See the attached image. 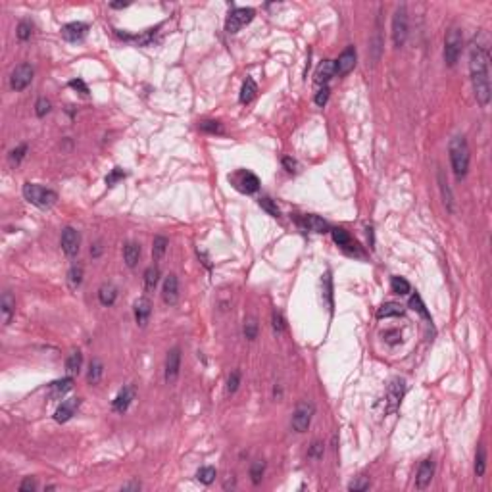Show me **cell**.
Returning <instances> with one entry per match:
<instances>
[{
    "label": "cell",
    "instance_id": "6da1fadb",
    "mask_svg": "<svg viewBox=\"0 0 492 492\" xmlns=\"http://www.w3.org/2000/svg\"><path fill=\"white\" fill-rule=\"evenodd\" d=\"M469 73H471V83H473V93H475L477 102L481 106H488L490 102V56L483 44L473 43L469 52Z\"/></svg>",
    "mask_w": 492,
    "mask_h": 492
},
{
    "label": "cell",
    "instance_id": "7a4b0ae2",
    "mask_svg": "<svg viewBox=\"0 0 492 492\" xmlns=\"http://www.w3.org/2000/svg\"><path fill=\"white\" fill-rule=\"evenodd\" d=\"M448 152H450V164H452V169H454V175L461 179L467 175V169H469V160H471V154H469V147H467L466 137H454L450 140L448 144Z\"/></svg>",
    "mask_w": 492,
    "mask_h": 492
},
{
    "label": "cell",
    "instance_id": "3957f363",
    "mask_svg": "<svg viewBox=\"0 0 492 492\" xmlns=\"http://www.w3.org/2000/svg\"><path fill=\"white\" fill-rule=\"evenodd\" d=\"M23 196H25L27 202H31L33 206L41 208V210L52 208L56 204V200H58V194L52 189L35 185V183H25L23 185Z\"/></svg>",
    "mask_w": 492,
    "mask_h": 492
},
{
    "label": "cell",
    "instance_id": "277c9868",
    "mask_svg": "<svg viewBox=\"0 0 492 492\" xmlns=\"http://www.w3.org/2000/svg\"><path fill=\"white\" fill-rule=\"evenodd\" d=\"M461 46H464V35L458 27H452L446 33V41H444V62H446V66L454 68L458 64Z\"/></svg>",
    "mask_w": 492,
    "mask_h": 492
},
{
    "label": "cell",
    "instance_id": "5b68a950",
    "mask_svg": "<svg viewBox=\"0 0 492 492\" xmlns=\"http://www.w3.org/2000/svg\"><path fill=\"white\" fill-rule=\"evenodd\" d=\"M408 39V10L406 6H398L392 17V43L396 48H402Z\"/></svg>",
    "mask_w": 492,
    "mask_h": 492
},
{
    "label": "cell",
    "instance_id": "8992f818",
    "mask_svg": "<svg viewBox=\"0 0 492 492\" xmlns=\"http://www.w3.org/2000/svg\"><path fill=\"white\" fill-rule=\"evenodd\" d=\"M256 16V12L252 8H235L231 10V14L227 16V21H225V31L227 33H239L242 27L248 25L252 19Z\"/></svg>",
    "mask_w": 492,
    "mask_h": 492
},
{
    "label": "cell",
    "instance_id": "52a82bcc",
    "mask_svg": "<svg viewBox=\"0 0 492 492\" xmlns=\"http://www.w3.org/2000/svg\"><path fill=\"white\" fill-rule=\"evenodd\" d=\"M313 412H315V408H313V404H311V402H308V400L300 402V404L296 406V410H294V414H293V429H294V431H296V432H306V431H308V429H310V425H311Z\"/></svg>",
    "mask_w": 492,
    "mask_h": 492
},
{
    "label": "cell",
    "instance_id": "ba28073f",
    "mask_svg": "<svg viewBox=\"0 0 492 492\" xmlns=\"http://www.w3.org/2000/svg\"><path fill=\"white\" fill-rule=\"evenodd\" d=\"M404 392H406V385L402 379H392L390 385L387 387V394H385V412L387 414H394L398 408H400V402L404 398Z\"/></svg>",
    "mask_w": 492,
    "mask_h": 492
},
{
    "label": "cell",
    "instance_id": "9c48e42d",
    "mask_svg": "<svg viewBox=\"0 0 492 492\" xmlns=\"http://www.w3.org/2000/svg\"><path fill=\"white\" fill-rule=\"evenodd\" d=\"M33 75H35V71H33V68H31V64H19V66L12 71V75H10V86H12V91H16V93L25 91L27 86L31 85Z\"/></svg>",
    "mask_w": 492,
    "mask_h": 492
},
{
    "label": "cell",
    "instance_id": "30bf717a",
    "mask_svg": "<svg viewBox=\"0 0 492 492\" xmlns=\"http://www.w3.org/2000/svg\"><path fill=\"white\" fill-rule=\"evenodd\" d=\"M79 248H81V235H79L77 229L73 227H66L62 231V250L68 254L69 258L77 256Z\"/></svg>",
    "mask_w": 492,
    "mask_h": 492
},
{
    "label": "cell",
    "instance_id": "8fae6325",
    "mask_svg": "<svg viewBox=\"0 0 492 492\" xmlns=\"http://www.w3.org/2000/svg\"><path fill=\"white\" fill-rule=\"evenodd\" d=\"M179 369H181V348H171L167 352L165 358V383H175L179 377Z\"/></svg>",
    "mask_w": 492,
    "mask_h": 492
},
{
    "label": "cell",
    "instance_id": "7c38bea8",
    "mask_svg": "<svg viewBox=\"0 0 492 492\" xmlns=\"http://www.w3.org/2000/svg\"><path fill=\"white\" fill-rule=\"evenodd\" d=\"M354 66H356V48L350 44V46H346L344 52L335 62V73H337L338 77H344V75H348L354 69Z\"/></svg>",
    "mask_w": 492,
    "mask_h": 492
},
{
    "label": "cell",
    "instance_id": "4fadbf2b",
    "mask_svg": "<svg viewBox=\"0 0 492 492\" xmlns=\"http://www.w3.org/2000/svg\"><path fill=\"white\" fill-rule=\"evenodd\" d=\"M86 33H89V25L83 23V21H71V23H66V25L62 27V37L68 43H79V41H83L86 37Z\"/></svg>",
    "mask_w": 492,
    "mask_h": 492
},
{
    "label": "cell",
    "instance_id": "5bb4252c",
    "mask_svg": "<svg viewBox=\"0 0 492 492\" xmlns=\"http://www.w3.org/2000/svg\"><path fill=\"white\" fill-rule=\"evenodd\" d=\"M135 394H137V390H135V387H133V385H127V387H123V389H121L120 392H118L115 400L112 402L113 412H118V414H125V412L129 410L131 402L135 400Z\"/></svg>",
    "mask_w": 492,
    "mask_h": 492
},
{
    "label": "cell",
    "instance_id": "9a60e30c",
    "mask_svg": "<svg viewBox=\"0 0 492 492\" xmlns=\"http://www.w3.org/2000/svg\"><path fill=\"white\" fill-rule=\"evenodd\" d=\"M162 298L167 306H175L177 300H179V281H177V275H169L165 277L164 286H162Z\"/></svg>",
    "mask_w": 492,
    "mask_h": 492
},
{
    "label": "cell",
    "instance_id": "2e32d148",
    "mask_svg": "<svg viewBox=\"0 0 492 492\" xmlns=\"http://www.w3.org/2000/svg\"><path fill=\"white\" fill-rule=\"evenodd\" d=\"M79 406H81V400H79V398H71V400L62 402L60 406H58V410L54 412V419H56L58 423H66V421H69V419L75 415Z\"/></svg>",
    "mask_w": 492,
    "mask_h": 492
},
{
    "label": "cell",
    "instance_id": "e0dca14e",
    "mask_svg": "<svg viewBox=\"0 0 492 492\" xmlns=\"http://www.w3.org/2000/svg\"><path fill=\"white\" fill-rule=\"evenodd\" d=\"M432 475H435V461H432L431 458L423 459V461H421V466H419V469H417L415 486H417L419 490L427 488V486H429V483H431Z\"/></svg>",
    "mask_w": 492,
    "mask_h": 492
},
{
    "label": "cell",
    "instance_id": "ac0fdd59",
    "mask_svg": "<svg viewBox=\"0 0 492 492\" xmlns=\"http://www.w3.org/2000/svg\"><path fill=\"white\" fill-rule=\"evenodd\" d=\"M296 221L302 225L304 229L313 231V233H327V231H331L329 223L325 219H321L320 216H304V217H298Z\"/></svg>",
    "mask_w": 492,
    "mask_h": 492
},
{
    "label": "cell",
    "instance_id": "d6986e66",
    "mask_svg": "<svg viewBox=\"0 0 492 492\" xmlns=\"http://www.w3.org/2000/svg\"><path fill=\"white\" fill-rule=\"evenodd\" d=\"M237 187L242 192L252 194V192H256L259 189V179L252 171H241L239 173V179H237Z\"/></svg>",
    "mask_w": 492,
    "mask_h": 492
},
{
    "label": "cell",
    "instance_id": "ffe728a7",
    "mask_svg": "<svg viewBox=\"0 0 492 492\" xmlns=\"http://www.w3.org/2000/svg\"><path fill=\"white\" fill-rule=\"evenodd\" d=\"M333 75H337V73H335V62L325 60V62H321L320 66H317L313 79H315V83H317V85L325 86L329 83V79L333 77Z\"/></svg>",
    "mask_w": 492,
    "mask_h": 492
},
{
    "label": "cell",
    "instance_id": "44dd1931",
    "mask_svg": "<svg viewBox=\"0 0 492 492\" xmlns=\"http://www.w3.org/2000/svg\"><path fill=\"white\" fill-rule=\"evenodd\" d=\"M14 311H16V300H14L12 293L6 291V293L2 294V298H0V313H2V323H4V325H8L10 323L12 315H14Z\"/></svg>",
    "mask_w": 492,
    "mask_h": 492
},
{
    "label": "cell",
    "instance_id": "7402d4cb",
    "mask_svg": "<svg viewBox=\"0 0 492 492\" xmlns=\"http://www.w3.org/2000/svg\"><path fill=\"white\" fill-rule=\"evenodd\" d=\"M150 311H152V304H150L148 298H138L137 302H135V320H137V323L140 327L147 325L148 317H150Z\"/></svg>",
    "mask_w": 492,
    "mask_h": 492
},
{
    "label": "cell",
    "instance_id": "603a6c76",
    "mask_svg": "<svg viewBox=\"0 0 492 492\" xmlns=\"http://www.w3.org/2000/svg\"><path fill=\"white\" fill-rule=\"evenodd\" d=\"M439 189H441L442 202H444V206H446V210H448L450 214H454V212H456V204H454V196H452V190H450L448 181L444 179V173H442V171H439Z\"/></svg>",
    "mask_w": 492,
    "mask_h": 492
},
{
    "label": "cell",
    "instance_id": "cb8c5ba5",
    "mask_svg": "<svg viewBox=\"0 0 492 492\" xmlns=\"http://www.w3.org/2000/svg\"><path fill=\"white\" fill-rule=\"evenodd\" d=\"M123 259H125L127 268L133 269L137 266L138 259H140V246H138L137 242H127L123 246Z\"/></svg>",
    "mask_w": 492,
    "mask_h": 492
},
{
    "label": "cell",
    "instance_id": "d4e9b609",
    "mask_svg": "<svg viewBox=\"0 0 492 492\" xmlns=\"http://www.w3.org/2000/svg\"><path fill=\"white\" fill-rule=\"evenodd\" d=\"M256 93H258L256 81H254L252 77H246L241 86V96H239V100H241L242 104H250L252 100L256 98Z\"/></svg>",
    "mask_w": 492,
    "mask_h": 492
},
{
    "label": "cell",
    "instance_id": "484cf974",
    "mask_svg": "<svg viewBox=\"0 0 492 492\" xmlns=\"http://www.w3.org/2000/svg\"><path fill=\"white\" fill-rule=\"evenodd\" d=\"M71 389H73V379H71V377H66V379H62V381H54V383L50 385V398L58 400V398H62L64 394H68Z\"/></svg>",
    "mask_w": 492,
    "mask_h": 492
},
{
    "label": "cell",
    "instance_id": "4316f807",
    "mask_svg": "<svg viewBox=\"0 0 492 492\" xmlns=\"http://www.w3.org/2000/svg\"><path fill=\"white\" fill-rule=\"evenodd\" d=\"M398 315H404V308L396 302H387L383 304L377 311V317L383 320V317H398Z\"/></svg>",
    "mask_w": 492,
    "mask_h": 492
},
{
    "label": "cell",
    "instance_id": "83f0119b",
    "mask_svg": "<svg viewBox=\"0 0 492 492\" xmlns=\"http://www.w3.org/2000/svg\"><path fill=\"white\" fill-rule=\"evenodd\" d=\"M118 298V288L113 285H102L100 291H98V300L102 306H112Z\"/></svg>",
    "mask_w": 492,
    "mask_h": 492
},
{
    "label": "cell",
    "instance_id": "f1b7e54d",
    "mask_svg": "<svg viewBox=\"0 0 492 492\" xmlns=\"http://www.w3.org/2000/svg\"><path fill=\"white\" fill-rule=\"evenodd\" d=\"M158 281H160V269L156 266H150L144 271V291L147 293H154L156 286H158Z\"/></svg>",
    "mask_w": 492,
    "mask_h": 492
},
{
    "label": "cell",
    "instance_id": "f546056e",
    "mask_svg": "<svg viewBox=\"0 0 492 492\" xmlns=\"http://www.w3.org/2000/svg\"><path fill=\"white\" fill-rule=\"evenodd\" d=\"M81 365H83V354L79 350H73L66 360V369H68L69 375H73V373H79Z\"/></svg>",
    "mask_w": 492,
    "mask_h": 492
},
{
    "label": "cell",
    "instance_id": "4dcf8cb0",
    "mask_svg": "<svg viewBox=\"0 0 492 492\" xmlns=\"http://www.w3.org/2000/svg\"><path fill=\"white\" fill-rule=\"evenodd\" d=\"M102 373H104L102 362H100V360H93V362H91V367H89L86 381H89L91 385H96V383H100V379H102Z\"/></svg>",
    "mask_w": 492,
    "mask_h": 492
},
{
    "label": "cell",
    "instance_id": "1f68e13d",
    "mask_svg": "<svg viewBox=\"0 0 492 492\" xmlns=\"http://www.w3.org/2000/svg\"><path fill=\"white\" fill-rule=\"evenodd\" d=\"M390 288H392V293L394 294H400V296H404V294H408L410 291H412V286H410V283H408L404 277H392L390 279Z\"/></svg>",
    "mask_w": 492,
    "mask_h": 492
},
{
    "label": "cell",
    "instance_id": "d6a6232c",
    "mask_svg": "<svg viewBox=\"0 0 492 492\" xmlns=\"http://www.w3.org/2000/svg\"><path fill=\"white\" fill-rule=\"evenodd\" d=\"M410 308L412 310H415L421 317H425V320H429L431 321V313L427 311V308H425V304H423V300H421V296L419 294L415 293V294H412L410 296Z\"/></svg>",
    "mask_w": 492,
    "mask_h": 492
},
{
    "label": "cell",
    "instance_id": "836d02e7",
    "mask_svg": "<svg viewBox=\"0 0 492 492\" xmlns=\"http://www.w3.org/2000/svg\"><path fill=\"white\" fill-rule=\"evenodd\" d=\"M83 283V266H73V268L68 271V285L69 288H77L79 285Z\"/></svg>",
    "mask_w": 492,
    "mask_h": 492
},
{
    "label": "cell",
    "instance_id": "e575fe53",
    "mask_svg": "<svg viewBox=\"0 0 492 492\" xmlns=\"http://www.w3.org/2000/svg\"><path fill=\"white\" fill-rule=\"evenodd\" d=\"M167 244H169V242H167L165 237H156L154 244H152V258H154V262L164 258L165 250H167Z\"/></svg>",
    "mask_w": 492,
    "mask_h": 492
},
{
    "label": "cell",
    "instance_id": "d590c367",
    "mask_svg": "<svg viewBox=\"0 0 492 492\" xmlns=\"http://www.w3.org/2000/svg\"><path fill=\"white\" fill-rule=\"evenodd\" d=\"M242 331H244V337L248 338V340H254V338L258 337V320H256L254 315L246 317V320H244V327H242Z\"/></svg>",
    "mask_w": 492,
    "mask_h": 492
},
{
    "label": "cell",
    "instance_id": "8d00e7d4",
    "mask_svg": "<svg viewBox=\"0 0 492 492\" xmlns=\"http://www.w3.org/2000/svg\"><path fill=\"white\" fill-rule=\"evenodd\" d=\"M484 469H486V452H484L483 444H479V450H477V456H475V473H477V477H483Z\"/></svg>",
    "mask_w": 492,
    "mask_h": 492
},
{
    "label": "cell",
    "instance_id": "74e56055",
    "mask_svg": "<svg viewBox=\"0 0 492 492\" xmlns=\"http://www.w3.org/2000/svg\"><path fill=\"white\" fill-rule=\"evenodd\" d=\"M258 204H259V208H262L264 212H268V216H271V217H279V216H281V210H279V206H277V204L271 198H268V196L259 198Z\"/></svg>",
    "mask_w": 492,
    "mask_h": 492
},
{
    "label": "cell",
    "instance_id": "f35d334b",
    "mask_svg": "<svg viewBox=\"0 0 492 492\" xmlns=\"http://www.w3.org/2000/svg\"><path fill=\"white\" fill-rule=\"evenodd\" d=\"M264 471H266V461L264 459H258V461H254L250 467V479L254 484H259L262 483V477H264Z\"/></svg>",
    "mask_w": 492,
    "mask_h": 492
},
{
    "label": "cell",
    "instance_id": "ab89813d",
    "mask_svg": "<svg viewBox=\"0 0 492 492\" xmlns=\"http://www.w3.org/2000/svg\"><path fill=\"white\" fill-rule=\"evenodd\" d=\"M196 479L202 484H212L216 481V469L214 467H200L198 473H196Z\"/></svg>",
    "mask_w": 492,
    "mask_h": 492
},
{
    "label": "cell",
    "instance_id": "60d3db41",
    "mask_svg": "<svg viewBox=\"0 0 492 492\" xmlns=\"http://www.w3.org/2000/svg\"><path fill=\"white\" fill-rule=\"evenodd\" d=\"M331 235H333V241L337 242L338 246H342V248H346L350 242H352V239H350V235H348V231H344V229H331Z\"/></svg>",
    "mask_w": 492,
    "mask_h": 492
},
{
    "label": "cell",
    "instance_id": "b9f144b4",
    "mask_svg": "<svg viewBox=\"0 0 492 492\" xmlns=\"http://www.w3.org/2000/svg\"><path fill=\"white\" fill-rule=\"evenodd\" d=\"M200 129L204 133H212V135H221L223 133V125L216 120H206L200 123Z\"/></svg>",
    "mask_w": 492,
    "mask_h": 492
},
{
    "label": "cell",
    "instance_id": "7bdbcfd3",
    "mask_svg": "<svg viewBox=\"0 0 492 492\" xmlns=\"http://www.w3.org/2000/svg\"><path fill=\"white\" fill-rule=\"evenodd\" d=\"M125 175H127V173L123 171L121 167H113L112 171L106 175V185H108V187H113V185H115L118 181L125 179Z\"/></svg>",
    "mask_w": 492,
    "mask_h": 492
},
{
    "label": "cell",
    "instance_id": "ee69618b",
    "mask_svg": "<svg viewBox=\"0 0 492 492\" xmlns=\"http://www.w3.org/2000/svg\"><path fill=\"white\" fill-rule=\"evenodd\" d=\"M25 154H27V144H19V147L14 148V150L10 152V162H12L14 165L21 164V160L25 158Z\"/></svg>",
    "mask_w": 492,
    "mask_h": 492
},
{
    "label": "cell",
    "instance_id": "f6af8a7d",
    "mask_svg": "<svg viewBox=\"0 0 492 492\" xmlns=\"http://www.w3.org/2000/svg\"><path fill=\"white\" fill-rule=\"evenodd\" d=\"M31 33H33V25L29 21H21L17 25V39L19 41H29L31 39Z\"/></svg>",
    "mask_w": 492,
    "mask_h": 492
},
{
    "label": "cell",
    "instance_id": "bcb514c9",
    "mask_svg": "<svg viewBox=\"0 0 492 492\" xmlns=\"http://www.w3.org/2000/svg\"><path fill=\"white\" fill-rule=\"evenodd\" d=\"M369 488V479L367 477H358L356 481H352V483L348 484V490H354V492H363Z\"/></svg>",
    "mask_w": 492,
    "mask_h": 492
},
{
    "label": "cell",
    "instance_id": "7dc6e473",
    "mask_svg": "<svg viewBox=\"0 0 492 492\" xmlns=\"http://www.w3.org/2000/svg\"><path fill=\"white\" fill-rule=\"evenodd\" d=\"M323 286H325V296H327L329 310H333V281H331V273L329 271L323 277Z\"/></svg>",
    "mask_w": 492,
    "mask_h": 492
},
{
    "label": "cell",
    "instance_id": "c3c4849f",
    "mask_svg": "<svg viewBox=\"0 0 492 492\" xmlns=\"http://www.w3.org/2000/svg\"><path fill=\"white\" fill-rule=\"evenodd\" d=\"M271 325H273V331H275L277 335H281V333L286 329L285 320H283V315H281L279 311H273V315H271Z\"/></svg>",
    "mask_w": 492,
    "mask_h": 492
},
{
    "label": "cell",
    "instance_id": "681fc988",
    "mask_svg": "<svg viewBox=\"0 0 492 492\" xmlns=\"http://www.w3.org/2000/svg\"><path fill=\"white\" fill-rule=\"evenodd\" d=\"M48 112H50V102H48L46 98H39L37 104H35V113H37L39 118H44Z\"/></svg>",
    "mask_w": 492,
    "mask_h": 492
},
{
    "label": "cell",
    "instance_id": "f907efd6",
    "mask_svg": "<svg viewBox=\"0 0 492 492\" xmlns=\"http://www.w3.org/2000/svg\"><path fill=\"white\" fill-rule=\"evenodd\" d=\"M239 385H241V373H239V371H233L231 375H229V381H227V392H229V394L237 392Z\"/></svg>",
    "mask_w": 492,
    "mask_h": 492
},
{
    "label": "cell",
    "instance_id": "816d5d0a",
    "mask_svg": "<svg viewBox=\"0 0 492 492\" xmlns=\"http://www.w3.org/2000/svg\"><path fill=\"white\" fill-rule=\"evenodd\" d=\"M308 458H311V459H321V458H323V442L315 441L313 444H311L310 450H308Z\"/></svg>",
    "mask_w": 492,
    "mask_h": 492
},
{
    "label": "cell",
    "instance_id": "f5cc1de1",
    "mask_svg": "<svg viewBox=\"0 0 492 492\" xmlns=\"http://www.w3.org/2000/svg\"><path fill=\"white\" fill-rule=\"evenodd\" d=\"M329 93H331V91H329L327 85L323 86V89H320V91H317V95H315V104L323 108V106L327 104V100H329Z\"/></svg>",
    "mask_w": 492,
    "mask_h": 492
},
{
    "label": "cell",
    "instance_id": "db71d44e",
    "mask_svg": "<svg viewBox=\"0 0 492 492\" xmlns=\"http://www.w3.org/2000/svg\"><path fill=\"white\" fill-rule=\"evenodd\" d=\"M69 86H71V89H75V91H79L83 96L89 95V86L85 85V81H83V79H71V81H69Z\"/></svg>",
    "mask_w": 492,
    "mask_h": 492
},
{
    "label": "cell",
    "instance_id": "11a10c76",
    "mask_svg": "<svg viewBox=\"0 0 492 492\" xmlns=\"http://www.w3.org/2000/svg\"><path fill=\"white\" fill-rule=\"evenodd\" d=\"M37 488V481L31 479V477H25L23 483L19 484V492H33Z\"/></svg>",
    "mask_w": 492,
    "mask_h": 492
},
{
    "label": "cell",
    "instance_id": "9f6ffc18",
    "mask_svg": "<svg viewBox=\"0 0 492 492\" xmlns=\"http://www.w3.org/2000/svg\"><path fill=\"white\" fill-rule=\"evenodd\" d=\"M283 165H285V169L288 173H294L296 171V167H298L296 160H293V158H283Z\"/></svg>",
    "mask_w": 492,
    "mask_h": 492
},
{
    "label": "cell",
    "instance_id": "6f0895ef",
    "mask_svg": "<svg viewBox=\"0 0 492 492\" xmlns=\"http://www.w3.org/2000/svg\"><path fill=\"white\" fill-rule=\"evenodd\" d=\"M100 252H102V246H100V242H96L95 248H91V254L96 258V256H100Z\"/></svg>",
    "mask_w": 492,
    "mask_h": 492
},
{
    "label": "cell",
    "instance_id": "680465c9",
    "mask_svg": "<svg viewBox=\"0 0 492 492\" xmlns=\"http://www.w3.org/2000/svg\"><path fill=\"white\" fill-rule=\"evenodd\" d=\"M140 488V484L138 483H131V484H125L123 486V490H138Z\"/></svg>",
    "mask_w": 492,
    "mask_h": 492
},
{
    "label": "cell",
    "instance_id": "91938a15",
    "mask_svg": "<svg viewBox=\"0 0 492 492\" xmlns=\"http://www.w3.org/2000/svg\"><path fill=\"white\" fill-rule=\"evenodd\" d=\"M125 6H129V2H112V4H110V8H115V10L125 8Z\"/></svg>",
    "mask_w": 492,
    "mask_h": 492
},
{
    "label": "cell",
    "instance_id": "94428289",
    "mask_svg": "<svg viewBox=\"0 0 492 492\" xmlns=\"http://www.w3.org/2000/svg\"><path fill=\"white\" fill-rule=\"evenodd\" d=\"M367 237H369V241H371V246H373V229H371V227H367Z\"/></svg>",
    "mask_w": 492,
    "mask_h": 492
}]
</instances>
